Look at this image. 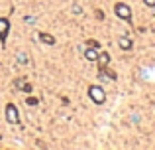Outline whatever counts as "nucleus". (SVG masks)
<instances>
[{
    "instance_id": "nucleus-10",
    "label": "nucleus",
    "mask_w": 155,
    "mask_h": 150,
    "mask_svg": "<svg viewBox=\"0 0 155 150\" xmlns=\"http://www.w3.org/2000/svg\"><path fill=\"white\" fill-rule=\"evenodd\" d=\"M26 103L31 107V105H38V99H35V97H28V99H26Z\"/></svg>"
},
{
    "instance_id": "nucleus-6",
    "label": "nucleus",
    "mask_w": 155,
    "mask_h": 150,
    "mask_svg": "<svg viewBox=\"0 0 155 150\" xmlns=\"http://www.w3.org/2000/svg\"><path fill=\"white\" fill-rule=\"evenodd\" d=\"M96 50H98V47H91L88 46L87 51H84V58H87L88 61H96V59H98V51Z\"/></svg>"
},
{
    "instance_id": "nucleus-2",
    "label": "nucleus",
    "mask_w": 155,
    "mask_h": 150,
    "mask_svg": "<svg viewBox=\"0 0 155 150\" xmlns=\"http://www.w3.org/2000/svg\"><path fill=\"white\" fill-rule=\"evenodd\" d=\"M114 12H116V16H118V18L126 20V22H132V10H130V6H128V4L118 2L116 6H114Z\"/></svg>"
},
{
    "instance_id": "nucleus-12",
    "label": "nucleus",
    "mask_w": 155,
    "mask_h": 150,
    "mask_svg": "<svg viewBox=\"0 0 155 150\" xmlns=\"http://www.w3.org/2000/svg\"><path fill=\"white\" fill-rule=\"evenodd\" d=\"M18 58H20V59H22V63H28V55H26V54H20V55H18Z\"/></svg>"
},
{
    "instance_id": "nucleus-9",
    "label": "nucleus",
    "mask_w": 155,
    "mask_h": 150,
    "mask_svg": "<svg viewBox=\"0 0 155 150\" xmlns=\"http://www.w3.org/2000/svg\"><path fill=\"white\" fill-rule=\"evenodd\" d=\"M18 85L24 89V93H31V85L30 83H18Z\"/></svg>"
},
{
    "instance_id": "nucleus-7",
    "label": "nucleus",
    "mask_w": 155,
    "mask_h": 150,
    "mask_svg": "<svg viewBox=\"0 0 155 150\" xmlns=\"http://www.w3.org/2000/svg\"><path fill=\"white\" fill-rule=\"evenodd\" d=\"M96 61H98L100 69H102V67H106V65H108V61H110V55L106 54V51H102V54H98V59H96Z\"/></svg>"
},
{
    "instance_id": "nucleus-4",
    "label": "nucleus",
    "mask_w": 155,
    "mask_h": 150,
    "mask_svg": "<svg viewBox=\"0 0 155 150\" xmlns=\"http://www.w3.org/2000/svg\"><path fill=\"white\" fill-rule=\"evenodd\" d=\"M8 34H10V20L8 18H0V42H2V46L6 44Z\"/></svg>"
},
{
    "instance_id": "nucleus-3",
    "label": "nucleus",
    "mask_w": 155,
    "mask_h": 150,
    "mask_svg": "<svg viewBox=\"0 0 155 150\" xmlns=\"http://www.w3.org/2000/svg\"><path fill=\"white\" fill-rule=\"evenodd\" d=\"M6 120L10 124H20V115H18V107L12 103L6 105Z\"/></svg>"
},
{
    "instance_id": "nucleus-1",
    "label": "nucleus",
    "mask_w": 155,
    "mask_h": 150,
    "mask_svg": "<svg viewBox=\"0 0 155 150\" xmlns=\"http://www.w3.org/2000/svg\"><path fill=\"white\" fill-rule=\"evenodd\" d=\"M88 97H91V99L94 101L96 105H102L104 101H106V93H104V89H102V87H98V85H91V87H88Z\"/></svg>"
},
{
    "instance_id": "nucleus-8",
    "label": "nucleus",
    "mask_w": 155,
    "mask_h": 150,
    "mask_svg": "<svg viewBox=\"0 0 155 150\" xmlns=\"http://www.w3.org/2000/svg\"><path fill=\"white\" fill-rule=\"evenodd\" d=\"M118 46H120L122 50H132V40L130 38H120L118 40Z\"/></svg>"
},
{
    "instance_id": "nucleus-5",
    "label": "nucleus",
    "mask_w": 155,
    "mask_h": 150,
    "mask_svg": "<svg viewBox=\"0 0 155 150\" xmlns=\"http://www.w3.org/2000/svg\"><path fill=\"white\" fill-rule=\"evenodd\" d=\"M39 42L45 46H55V38L51 34H45V32H39Z\"/></svg>"
},
{
    "instance_id": "nucleus-11",
    "label": "nucleus",
    "mask_w": 155,
    "mask_h": 150,
    "mask_svg": "<svg viewBox=\"0 0 155 150\" xmlns=\"http://www.w3.org/2000/svg\"><path fill=\"white\" fill-rule=\"evenodd\" d=\"M87 46H91V47H98L100 44H98V42H94V40H88V42H87Z\"/></svg>"
},
{
    "instance_id": "nucleus-13",
    "label": "nucleus",
    "mask_w": 155,
    "mask_h": 150,
    "mask_svg": "<svg viewBox=\"0 0 155 150\" xmlns=\"http://www.w3.org/2000/svg\"><path fill=\"white\" fill-rule=\"evenodd\" d=\"M143 2H145V6H151V8L155 6V0H143Z\"/></svg>"
}]
</instances>
